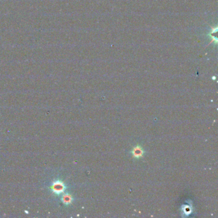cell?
I'll return each mask as SVG.
<instances>
[{"label":"cell","mask_w":218,"mask_h":218,"mask_svg":"<svg viewBox=\"0 0 218 218\" xmlns=\"http://www.w3.org/2000/svg\"><path fill=\"white\" fill-rule=\"evenodd\" d=\"M65 189H66V187H65L63 183L61 181L54 182L51 186L52 191L56 195H60V194L63 193L65 191Z\"/></svg>","instance_id":"6da1fadb"},{"label":"cell","mask_w":218,"mask_h":218,"mask_svg":"<svg viewBox=\"0 0 218 218\" xmlns=\"http://www.w3.org/2000/svg\"><path fill=\"white\" fill-rule=\"evenodd\" d=\"M131 154H132V155L134 158L138 159H140L143 157L145 150H143V147L140 146V145H136V146H135L133 148L132 151H131Z\"/></svg>","instance_id":"7a4b0ae2"},{"label":"cell","mask_w":218,"mask_h":218,"mask_svg":"<svg viewBox=\"0 0 218 218\" xmlns=\"http://www.w3.org/2000/svg\"><path fill=\"white\" fill-rule=\"evenodd\" d=\"M61 201L65 205H68L72 203V201H73V198H72V196L71 195H69V194H65V195H64L63 197H62Z\"/></svg>","instance_id":"3957f363"},{"label":"cell","mask_w":218,"mask_h":218,"mask_svg":"<svg viewBox=\"0 0 218 218\" xmlns=\"http://www.w3.org/2000/svg\"><path fill=\"white\" fill-rule=\"evenodd\" d=\"M191 207H189L188 206V205H186V206H185V208H184V212L185 214H188H188H191V213H190V212H191Z\"/></svg>","instance_id":"277c9868"}]
</instances>
